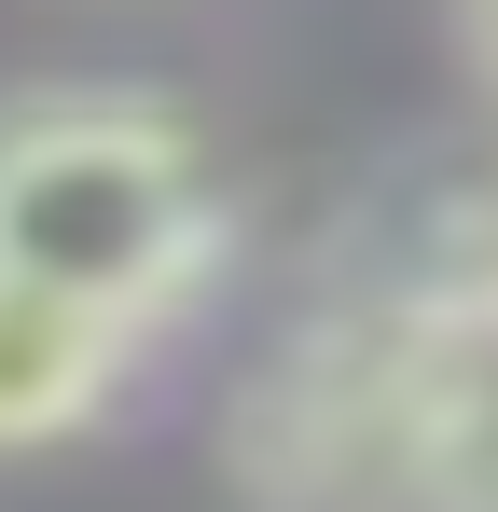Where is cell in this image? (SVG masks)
Here are the masks:
<instances>
[{"label": "cell", "instance_id": "6da1fadb", "mask_svg": "<svg viewBox=\"0 0 498 512\" xmlns=\"http://www.w3.org/2000/svg\"><path fill=\"white\" fill-rule=\"evenodd\" d=\"M222 263V208L194 139L139 97H42L0 125V277L70 291L125 333H166V305Z\"/></svg>", "mask_w": 498, "mask_h": 512}, {"label": "cell", "instance_id": "7a4b0ae2", "mask_svg": "<svg viewBox=\"0 0 498 512\" xmlns=\"http://www.w3.org/2000/svg\"><path fill=\"white\" fill-rule=\"evenodd\" d=\"M236 485L263 512H402V319L319 305L236 402Z\"/></svg>", "mask_w": 498, "mask_h": 512}, {"label": "cell", "instance_id": "3957f363", "mask_svg": "<svg viewBox=\"0 0 498 512\" xmlns=\"http://www.w3.org/2000/svg\"><path fill=\"white\" fill-rule=\"evenodd\" d=\"M360 305L388 319H485L498 305V139L485 153H429V167L346 236Z\"/></svg>", "mask_w": 498, "mask_h": 512}, {"label": "cell", "instance_id": "277c9868", "mask_svg": "<svg viewBox=\"0 0 498 512\" xmlns=\"http://www.w3.org/2000/svg\"><path fill=\"white\" fill-rule=\"evenodd\" d=\"M402 512H498V305L402 319Z\"/></svg>", "mask_w": 498, "mask_h": 512}, {"label": "cell", "instance_id": "5b68a950", "mask_svg": "<svg viewBox=\"0 0 498 512\" xmlns=\"http://www.w3.org/2000/svg\"><path fill=\"white\" fill-rule=\"evenodd\" d=\"M153 333H125V319H97L70 291H28V277H0V457L14 443H56L83 429L111 388H125V360Z\"/></svg>", "mask_w": 498, "mask_h": 512}, {"label": "cell", "instance_id": "8992f818", "mask_svg": "<svg viewBox=\"0 0 498 512\" xmlns=\"http://www.w3.org/2000/svg\"><path fill=\"white\" fill-rule=\"evenodd\" d=\"M457 56H471V84L498 97V0H457Z\"/></svg>", "mask_w": 498, "mask_h": 512}]
</instances>
